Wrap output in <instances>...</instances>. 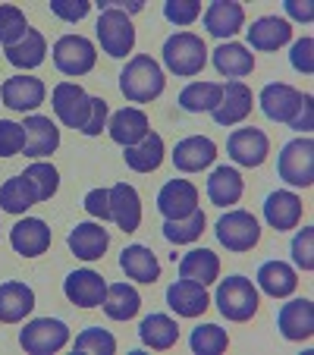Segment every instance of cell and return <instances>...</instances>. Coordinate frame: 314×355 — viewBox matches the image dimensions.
<instances>
[{
    "mask_svg": "<svg viewBox=\"0 0 314 355\" xmlns=\"http://www.w3.org/2000/svg\"><path fill=\"white\" fill-rule=\"evenodd\" d=\"M51 101H54V114L60 116L63 126L79 129L82 135H101V129L107 126V101L88 98L85 88L76 82H60Z\"/></svg>",
    "mask_w": 314,
    "mask_h": 355,
    "instance_id": "1",
    "label": "cell"
},
{
    "mask_svg": "<svg viewBox=\"0 0 314 355\" xmlns=\"http://www.w3.org/2000/svg\"><path fill=\"white\" fill-rule=\"evenodd\" d=\"M261 110L268 120L289 123L293 129H311V94L295 92L286 82H270L261 92Z\"/></svg>",
    "mask_w": 314,
    "mask_h": 355,
    "instance_id": "2",
    "label": "cell"
},
{
    "mask_svg": "<svg viewBox=\"0 0 314 355\" xmlns=\"http://www.w3.org/2000/svg\"><path fill=\"white\" fill-rule=\"evenodd\" d=\"M167 79H164V69L157 67V60H151L148 54H139L126 63V69L120 73V92L126 94V101L135 104H145L154 101L164 92Z\"/></svg>",
    "mask_w": 314,
    "mask_h": 355,
    "instance_id": "3",
    "label": "cell"
},
{
    "mask_svg": "<svg viewBox=\"0 0 314 355\" xmlns=\"http://www.w3.org/2000/svg\"><path fill=\"white\" fill-rule=\"evenodd\" d=\"M164 63H167L170 73L182 76V79L198 76L201 69H204V63H207L204 41H201L198 35H192V32L170 35V38L164 41Z\"/></svg>",
    "mask_w": 314,
    "mask_h": 355,
    "instance_id": "4",
    "label": "cell"
},
{
    "mask_svg": "<svg viewBox=\"0 0 314 355\" xmlns=\"http://www.w3.org/2000/svg\"><path fill=\"white\" fill-rule=\"evenodd\" d=\"M217 309L223 318L242 324L258 311V289L252 286L248 277H227V280L217 286Z\"/></svg>",
    "mask_w": 314,
    "mask_h": 355,
    "instance_id": "5",
    "label": "cell"
},
{
    "mask_svg": "<svg viewBox=\"0 0 314 355\" xmlns=\"http://www.w3.org/2000/svg\"><path fill=\"white\" fill-rule=\"evenodd\" d=\"M277 170H280L283 182L308 189L314 182V141L311 139H293L289 145H283Z\"/></svg>",
    "mask_w": 314,
    "mask_h": 355,
    "instance_id": "6",
    "label": "cell"
},
{
    "mask_svg": "<svg viewBox=\"0 0 314 355\" xmlns=\"http://www.w3.org/2000/svg\"><path fill=\"white\" fill-rule=\"evenodd\" d=\"M98 41L104 47L107 57H126L129 51L135 47V28L129 22V16L123 10H101V19H98Z\"/></svg>",
    "mask_w": 314,
    "mask_h": 355,
    "instance_id": "7",
    "label": "cell"
},
{
    "mask_svg": "<svg viewBox=\"0 0 314 355\" xmlns=\"http://www.w3.org/2000/svg\"><path fill=\"white\" fill-rule=\"evenodd\" d=\"M69 343V330L63 321L57 318H38V321H28L26 330L19 334V346L32 355H51L60 352Z\"/></svg>",
    "mask_w": 314,
    "mask_h": 355,
    "instance_id": "8",
    "label": "cell"
},
{
    "mask_svg": "<svg viewBox=\"0 0 314 355\" xmlns=\"http://www.w3.org/2000/svg\"><path fill=\"white\" fill-rule=\"evenodd\" d=\"M94 44L82 35H63L54 44V63L63 76H85L94 69Z\"/></svg>",
    "mask_w": 314,
    "mask_h": 355,
    "instance_id": "9",
    "label": "cell"
},
{
    "mask_svg": "<svg viewBox=\"0 0 314 355\" xmlns=\"http://www.w3.org/2000/svg\"><path fill=\"white\" fill-rule=\"evenodd\" d=\"M217 239L220 245H227L229 252H248L258 245L261 239V227L248 211H229L217 220Z\"/></svg>",
    "mask_w": 314,
    "mask_h": 355,
    "instance_id": "10",
    "label": "cell"
},
{
    "mask_svg": "<svg viewBox=\"0 0 314 355\" xmlns=\"http://www.w3.org/2000/svg\"><path fill=\"white\" fill-rule=\"evenodd\" d=\"M227 151L236 164H242V167H261L270 155V141L261 129L245 126V129H233V132H229Z\"/></svg>",
    "mask_w": 314,
    "mask_h": 355,
    "instance_id": "11",
    "label": "cell"
},
{
    "mask_svg": "<svg viewBox=\"0 0 314 355\" xmlns=\"http://www.w3.org/2000/svg\"><path fill=\"white\" fill-rule=\"evenodd\" d=\"M277 327H280L283 340H293V343H302V340H311L314 334V302L311 299H293L286 302L277 315Z\"/></svg>",
    "mask_w": 314,
    "mask_h": 355,
    "instance_id": "12",
    "label": "cell"
},
{
    "mask_svg": "<svg viewBox=\"0 0 314 355\" xmlns=\"http://www.w3.org/2000/svg\"><path fill=\"white\" fill-rule=\"evenodd\" d=\"M157 211H161L167 220L189 217L192 211H198V189L189 180H170L167 186L157 192Z\"/></svg>",
    "mask_w": 314,
    "mask_h": 355,
    "instance_id": "13",
    "label": "cell"
},
{
    "mask_svg": "<svg viewBox=\"0 0 314 355\" xmlns=\"http://www.w3.org/2000/svg\"><path fill=\"white\" fill-rule=\"evenodd\" d=\"M211 114H214V123H220V126H236V123H242L252 114V88L239 79L227 82L223 94H220V104H217Z\"/></svg>",
    "mask_w": 314,
    "mask_h": 355,
    "instance_id": "14",
    "label": "cell"
},
{
    "mask_svg": "<svg viewBox=\"0 0 314 355\" xmlns=\"http://www.w3.org/2000/svg\"><path fill=\"white\" fill-rule=\"evenodd\" d=\"M0 98L10 110H35L38 104H44V82L35 79V76H13V79L3 82L0 88Z\"/></svg>",
    "mask_w": 314,
    "mask_h": 355,
    "instance_id": "15",
    "label": "cell"
},
{
    "mask_svg": "<svg viewBox=\"0 0 314 355\" xmlns=\"http://www.w3.org/2000/svg\"><path fill=\"white\" fill-rule=\"evenodd\" d=\"M63 293L79 309H98L101 302H104V293H107V283H104L101 274H94V270H76V274L67 277Z\"/></svg>",
    "mask_w": 314,
    "mask_h": 355,
    "instance_id": "16",
    "label": "cell"
},
{
    "mask_svg": "<svg viewBox=\"0 0 314 355\" xmlns=\"http://www.w3.org/2000/svg\"><path fill=\"white\" fill-rule=\"evenodd\" d=\"M110 192V220H116V227L123 233H135L141 223V198L129 182H116Z\"/></svg>",
    "mask_w": 314,
    "mask_h": 355,
    "instance_id": "17",
    "label": "cell"
},
{
    "mask_svg": "<svg viewBox=\"0 0 314 355\" xmlns=\"http://www.w3.org/2000/svg\"><path fill=\"white\" fill-rule=\"evenodd\" d=\"M26 157H44V155H54L60 148V129L51 123V116H41V114H32L26 123Z\"/></svg>",
    "mask_w": 314,
    "mask_h": 355,
    "instance_id": "18",
    "label": "cell"
},
{
    "mask_svg": "<svg viewBox=\"0 0 314 355\" xmlns=\"http://www.w3.org/2000/svg\"><path fill=\"white\" fill-rule=\"evenodd\" d=\"M214 157H217V145L211 139H204V135H189L173 148V164L182 173H198L207 164H214Z\"/></svg>",
    "mask_w": 314,
    "mask_h": 355,
    "instance_id": "19",
    "label": "cell"
},
{
    "mask_svg": "<svg viewBox=\"0 0 314 355\" xmlns=\"http://www.w3.org/2000/svg\"><path fill=\"white\" fill-rule=\"evenodd\" d=\"M10 242H13V248L26 258L44 255L47 245H51V230H47V223L38 220V217H26V220H19L10 230Z\"/></svg>",
    "mask_w": 314,
    "mask_h": 355,
    "instance_id": "20",
    "label": "cell"
},
{
    "mask_svg": "<svg viewBox=\"0 0 314 355\" xmlns=\"http://www.w3.org/2000/svg\"><path fill=\"white\" fill-rule=\"evenodd\" d=\"M32 309H35L32 286H26L19 280L0 283V324H19Z\"/></svg>",
    "mask_w": 314,
    "mask_h": 355,
    "instance_id": "21",
    "label": "cell"
},
{
    "mask_svg": "<svg viewBox=\"0 0 314 355\" xmlns=\"http://www.w3.org/2000/svg\"><path fill=\"white\" fill-rule=\"evenodd\" d=\"M167 305L182 318H198V315H204V309L211 305V299H207V293H204L201 283L176 280L173 286L167 289Z\"/></svg>",
    "mask_w": 314,
    "mask_h": 355,
    "instance_id": "22",
    "label": "cell"
},
{
    "mask_svg": "<svg viewBox=\"0 0 314 355\" xmlns=\"http://www.w3.org/2000/svg\"><path fill=\"white\" fill-rule=\"evenodd\" d=\"M107 129H110V139H114L116 145H123V148L139 145V141L145 139L148 132H151V129H148V116L141 114L139 107H123V110H116V114L110 116Z\"/></svg>",
    "mask_w": 314,
    "mask_h": 355,
    "instance_id": "23",
    "label": "cell"
},
{
    "mask_svg": "<svg viewBox=\"0 0 314 355\" xmlns=\"http://www.w3.org/2000/svg\"><path fill=\"white\" fill-rule=\"evenodd\" d=\"M264 220L280 233V230H293L302 220V198L293 192H270L264 201Z\"/></svg>",
    "mask_w": 314,
    "mask_h": 355,
    "instance_id": "24",
    "label": "cell"
},
{
    "mask_svg": "<svg viewBox=\"0 0 314 355\" xmlns=\"http://www.w3.org/2000/svg\"><path fill=\"white\" fill-rule=\"evenodd\" d=\"M110 245V236L101 223H79V227L69 233V248L73 255L82 258V261H98Z\"/></svg>",
    "mask_w": 314,
    "mask_h": 355,
    "instance_id": "25",
    "label": "cell"
},
{
    "mask_svg": "<svg viewBox=\"0 0 314 355\" xmlns=\"http://www.w3.org/2000/svg\"><path fill=\"white\" fill-rule=\"evenodd\" d=\"M242 22H245V10H242V3H233V0H214L204 13V28L217 38L236 35L242 28Z\"/></svg>",
    "mask_w": 314,
    "mask_h": 355,
    "instance_id": "26",
    "label": "cell"
},
{
    "mask_svg": "<svg viewBox=\"0 0 314 355\" xmlns=\"http://www.w3.org/2000/svg\"><path fill=\"white\" fill-rule=\"evenodd\" d=\"M217 274H220V258L211 252V248H192L186 255L180 258V277L182 280H192V283H214Z\"/></svg>",
    "mask_w": 314,
    "mask_h": 355,
    "instance_id": "27",
    "label": "cell"
},
{
    "mask_svg": "<svg viewBox=\"0 0 314 355\" xmlns=\"http://www.w3.org/2000/svg\"><path fill=\"white\" fill-rule=\"evenodd\" d=\"M293 38V26L286 19H277V16H261L258 22H252L248 28V44L254 51H277L286 41Z\"/></svg>",
    "mask_w": 314,
    "mask_h": 355,
    "instance_id": "28",
    "label": "cell"
},
{
    "mask_svg": "<svg viewBox=\"0 0 314 355\" xmlns=\"http://www.w3.org/2000/svg\"><path fill=\"white\" fill-rule=\"evenodd\" d=\"M120 268L129 280H139V283H154L161 277V264L154 258L151 248L145 245H126L120 255Z\"/></svg>",
    "mask_w": 314,
    "mask_h": 355,
    "instance_id": "29",
    "label": "cell"
},
{
    "mask_svg": "<svg viewBox=\"0 0 314 355\" xmlns=\"http://www.w3.org/2000/svg\"><path fill=\"white\" fill-rule=\"evenodd\" d=\"M44 54H47V41L41 32H35L32 26H28V32L22 35L16 44L7 47V60L13 63V67L19 69H35L44 63Z\"/></svg>",
    "mask_w": 314,
    "mask_h": 355,
    "instance_id": "30",
    "label": "cell"
},
{
    "mask_svg": "<svg viewBox=\"0 0 314 355\" xmlns=\"http://www.w3.org/2000/svg\"><path fill=\"white\" fill-rule=\"evenodd\" d=\"M104 315L114 318V321H129V318L139 315L141 309V295L135 286H126V283H114V286H107V293H104Z\"/></svg>",
    "mask_w": 314,
    "mask_h": 355,
    "instance_id": "31",
    "label": "cell"
},
{
    "mask_svg": "<svg viewBox=\"0 0 314 355\" xmlns=\"http://www.w3.org/2000/svg\"><path fill=\"white\" fill-rule=\"evenodd\" d=\"M123 157H126V164L135 173H151V170H157L164 161V139L157 132H148L139 145L123 148Z\"/></svg>",
    "mask_w": 314,
    "mask_h": 355,
    "instance_id": "32",
    "label": "cell"
},
{
    "mask_svg": "<svg viewBox=\"0 0 314 355\" xmlns=\"http://www.w3.org/2000/svg\"><path fill=\"white\" fill-rule=\"evenodd\" d=\"M242 176L239 170L233 167H217L207 180V198L214 201L217 208H227V205H236L242 198Z\"/></svg>",
    "mask_w": 314,
    "mask_h": 355,
    "instance_id": "33",
    "label": "cell"
},
{
    "mask_svg": "<svg viewBox=\"0 0 314 355\" xmlns=\"http://www.w3.org/2000/svg\"><path fill=\"white\" fill-rule=\"evenodd\" d=\"M295 283H299L295 280V270L286 261H264L258 268V286L268 295H274V299L289 295L295 289Z\"/></svg>",
    "mask_w": 314,
    "mask_h": 355,
    "instance_id": "34",
    "label": "cell"
},
{
    "mask_svg": "<svg viewBox=\"0 0 314 355\" xmlns=\"http://www.w3.org/2000/svg\"><path fill=\"white\" fill-rule=\"evenodd\" d=\"M223 85L220 82H192L180 92V107L186 114H204V110H214L220 104Z\"/></svg>",
    "mask_w": 314,
    "mask_h": 355,
    "instance_id": "35",
    "label": "cell"
},
{
    "mask_svg": "<svg viewBox=\"0 0 314 355\" xmlns=\"http://www.w3.org/2000/svg\"><path fill=\"white\" fill-rule=\"evenodd\" d=\"M214 67L227 79H242V76H248L254 69V57L248 54V47L233 41V44H220L214 51Z\"/></svg>",
    "mask_w": 314,
    "mask_h": 355,
    "instance_id": "36",
    "label": "cell"
},
{
    "mask_svg": "<svg viewBox=\"0 0 314 355\" xmlns=\"http://www.w3.org/2000/svg\"><path fill=\"white\" fill-rule=\"evenodd\" d=\"M139 336L148 349H170L180 340V327H176V321L167 315H148L139 327Z\"/></svg>",
    "mask_w": 314,
    "mask_h": 355,
    "instance_id": "37",
    "label": "cell"
},
{
    "mask_svg": "<svg viewBox=\"0 0 314 355\" xmlns=\"http://www.w3.org/2000/svg\"><path fill=\"white\" fill-rule=\"evenodd\" d=\"M32 205H38V195H35L32 182L26 176H13V180H7L0 186V208L7 214H22Z\"/></svg>",
    "mask_w": 314,
    "mask_h": 355,
    "instance_id": "38",
    "label": "cell"
},
{
    "mask_svg": "<svg viewBox=\"0 0 314 355\" xmlns=\"http://www.w3.org/2000/svg\"><path fill=\"white\" fill-rule=\"evenodd\" d=\"M201 233H204V214H201V211H192L189 217H180V220H167V223H164V239L173 242V245L195 242Z\"/></svg>",
    "mask_w": 314,
    "mask_h": 355,
    "instance_id": "39",
    "label": "cell"
},
{
    "mask_svg": "<svg viewBox=\"0 0 314 355\" xmlns=\"http://www.w3.org/2000/svg\"><path fill=\"white\" fill-rule=\"evenodd\" d=\"M189 343H192V352H198V355H217L229 346V336L217 324H198L192 330V340Z\"/></svg>",
    "mask_w": 314,
    "mask_h": 355,
    "instance_id": "40",
    "label": "cell"
},
{
    "mask_svg": "<svg viewBox=\"0 0 314 355\" xmlns=\"http://www.w3.org/2000/svg\"><path fill=\"white\" fill-rule=\"evenodd\" d=\"M22 176L32 182L38 201H51L57 192V186H60V173H57V167H51V164H32Z\"/></svg>",
    "mask_w": 314,
    "mask_h": 355,
    "instance_id": "41",
    "label": "cell"
},
{
    "mask_svg": "<svg viewBox=\"0 0 314 355\" xmlns=\"http://www.w3.org/2000/svg\"><path fill=\"white\" fill-rule=\"evenodd\" d=\"M28 32V22L22 16L19 7H10V3H0V44L10 47Z\"/></svg>",
    "mask_w": 314,
    "mask_h": 355,
    "instance_id": "42",
    "label": "cell"
},
{
    "mask_svg": "<svg viewBox=\"0 0 314 355\" xmlns=\"http://www.w3.org/2000/svg\"><path fill=\"white\" fill-rule=\"evenodd\" d=\"M76 352H94V355H114L116 340L110 330L104 327H88L76 336Z\"/></svg>",
    "mask_w": 314,
    "mask_h": 355,
    "instance_id": "43",
    "label": "cell"
},
{
    "mask_svg": "<svg viewBox=\"0 0 314 355\" xmlns=\"http://www.w3.org/2000/svg\"><path fill=\"white\" fill-rule=\"evenodd\" d=\"M26 148V129L13 120H0V157H13Z\"/></svg>",
    "mask_w": 314,
    "mask_h": 355,
    "instance_id": "44",
    "label": "cell"
},
{
    "mask_svg": "<svg viewBox=\"0 0 314 355\" xmlns=\"http://www.w3.org/2000/svg\"><path fill=\"white\" fill-rule=\"evenodd\" d=\"M201 13L198 0H167L164 3V16H167L173 26H192Z\"/></svg>",
    "mask_w": 314,
    "mask_h": 355,
    "instance_id": "45",
    "label": "cell"
},
{
    "mask_svg": "<svg viewBox=\"0 0 314 355\" xmlns=\"http://www.w3.org/2000/svg\"><path fill=\"white\" fill-rule=\"evenodd\" d=\"M314 230L311 227H305V230H299L295 233V239H293V258H295V264H299L302 270H311L314 268Z\"/></svg>",
    "mask_w": 314,
    "mask_h": 355,
    "instance_id": "46",
    "label": "cell"
},
{
    "mask_svg": "<svg viewBox=\"0 0 314 355\" xmlns=\"http://www.w3.org/2000/svg\"><path fill=\"white\" fill-rule=\"evenodd\" d=\"M88 10H91V3H88V0H51V13L60 16V19H67V22L85 19Z\"/></svg>",
    "mask_w": 314,
    "mask_h": 355,
    "instance_id": "47",
    "label": "cell"
},
{
    "mask_svg": "<svg viewBox=\"0 0 314 355\" xmlns=\"http://www.w3.org/2000/svg\"><path fill=\"white\" fill-rule=\"evenodd\" d=\"M85 211L91 217H98L101 223L110 220V192L107 189H91V192L85 195Z\"/></svg>",
    "mask_w": 314,
    "mask_h": 355,
    "instance_id": "48",
    "label": "cell"
},
{
    "mask_svg": "<svg viewBox=\"0 0 314 355\" xmlns=\"http://www.w3.org/2000/svg\"><path fill=\"white\" fill-rule=\"evenodd\" d=\"M311 51H314V41L311 38H302L293 44V54H289V60H293L295 69H302V73H311L314 69V60H311Z\"/></svg>",
    "mask_w": 314,
    "mask_h": 355,
    "instance_id": "49",
    "label": "cell"
},
{
    "mask_svg": "<svg viewBox=\"0 0 314 355\" xmlns=\"http://www.w3.org/2000/svg\"><path fill=\"white\" fill-rule=\"evenodd\" d=\"M283 7H286V13L293 16V19H302V22H311V16H314V7L308 0H286Z\"/></svg>",
    "mask_w": 314,
    "mask_h": 355,
    "instance_id": "50",
    "label": "cell"
}]
</instances>
